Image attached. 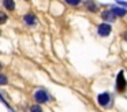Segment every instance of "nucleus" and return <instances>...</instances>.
<instances>
[{"mask_svg":"<svg viewBox=\"0 0 127 112\" xmlns=\"http://www.w3.org/2000/svg\"><path fill=\"white\" fill-rule=\"evenodd\" d=\"M109 101H111V94L108 92H104V93L97 96V103L101 107H107L109 104Z\"/></svg>","mask_w":127,"mask_h":112,"instance_id":"3","label":"nucleus"},{"mask_svg":"<svg viewBox=\"0 0 127 112\" xmlns=\"http://www.w3.org/2000/svg\"><path fill=\"white\" fill-rule=\"evenodd\" d=\"M4 7H6L7 10L12 11L15 8V3L12 1V0H4Z\"/></svg>","mask_w":127,"mask_h":112,"instance_id":"9","label":"nucleus"},{"mask_svg":"<svg viewBox=\"0 0 127 112\" xmlns=\"http://www.w3.org/2000/svg\"><path fill=\"white\" fill-rule=\"evenodd\" d=\"M67 3L72 5H77V4H79V0H67Z\"/></svg>","mask_w":127,"mask_h":112,"instance_id":"13","label":"nucleus"},{"mask_svg":"<svg viewBox=\"0 0 127 112\" xmlns=\"http://www.w3.org/2000/svg\"><path fill=\"white\" fill-rule=\"evenodd\" d=\"M0 34H1V32H0Z\"/></svg>","mask_w":127,"mask_h":112,"instance_id":"18","label":"nucleus"},{"mask_svg":"<svg viewBox=\"0 0 127 112\" xmlns=\"http://www.w3.org/2000/svg\"><path fill=\"white\" fill-rule=\"evenodd\" d=\"M34 100H36L37 103H47V101L49 100V97H48L45 90H37V92L34 93Z\"/></svg>","mask_w":127,"mask_h":112,"instance_id":"4","label":"nucleus"},{"mask_svg":"<svg viewBox=\"0 0 127 112\" xmlns=\"http://www.w3.org/2000/svg\"><path fill=\"white\" fill-rule=\"evenodd\" d=\"M25 22L28 25H36V16L33 14H26L25 15Z\"/></svg>","mask_w":127,"mask_h":112,"instance_id":"7","label":"nucleus"},{"mask_svg":"<svg viewBox=\"0 0 127 112\" xmlns=\"http://www.w3.org/2000/svg\"><path fill=\"white\" fill-rule=\"evenodd\" d=\"M6 83H7V76L0 74V85H6Z\"/></svg>","mask_w":127,"mask_h":112,"instance_id":"12","label":"nucleus"},{"mask_svg":"<svg viewBox=\"0 0 127 112\" xmlns=\"http://www.w3.org/2000/svg\"><path fill=\"white\" fill-rule=\"evenodd\" d=\"M124 38H126V41H127V32H124Z\"/></svg>","mask_w":127,"mask_h":112,"instance_id":"16","label":"nucleus"},{"mask_svg":"<svg viewBox=\"0 0 127 112\" xmlns=\"http://www.w3.org/2000/svg\"><path fill=\"white\" fill-rule=\"evenodd\" d=\"M0 70H1V63H0Z\"/></svg>","mask_w":127,"mask_h":112,"instance_id":"17","label":"nucleus"},{"mask_svg":"<svg viewBox=\"0 0 127 112\" xmlns=\"http://www.w3.org/2000/svg\"><path fill=\"white\" fill-rule=\"evenodd\" d=\"M0 101H1V103H4V104H6V105H8V104H7V101L4 100L3 97H1V94H0Z\"/></svg>","mask_w":127,"mask_h":112,"instance_id":"15","label":"nucleus"},{"mask_svg":"<svg viewBox=\"0 0 127 112\" xmlns=\"http://www.w3.org/2000/svg\"><path fill=\"white\" fill-rule=\"evenodd\" d=\"M30 112H42V109H41L40 105H32L30 107Z\"/></svg>","mask_w":127,"mask_h":112,"instance_id":"11","label":"nucleus"},{"mask_svg":"<svg viewBox=\"0 0 127 112\" xmlns=\"http://www.w3.org/2000/svg\"><path fill=\"white\" fill-rule=\"evenodd\" d=\"M126 89H127V81L124 78L123 71H119L118 76H116V90L119 93H123Z\"/></svg>","mask_w":127,"mask_h":112,"instance_id":"1","label":"nucleus"},{"mask_svg":"<svg viewBox=\"0 0 127 112\" xmlns=\"http://www.w3.org/2000/svg\"><path fill=\"white\" fill-rule=\"evenodd\" d=\"M6 22H7V15L4 12H1V11H0V25L6 23Z\"/></svg>","mask_w":127,"mask_h":112,"instance_id":"10","label":"nucleus"},{"mask_svg":"<svg viewBox=\"0 0 127 112\" xmlns=\"http://www.w3.org/2000/svg\"><path fill=\"white\" fill-rule=\"evenodd\" d=\"M111 32H112V27H111L109 23H101L98 25V29H97V33H98V36H101V37H108V36L111 34Z\"/></svg>","mask_w":127,"mask_h":112,"instance_id":"2","label":"nucleus"},{"mask_svg":"<svg viewBox=\"0 0 127 112\" xmlns=\"http://www.w3.org/2000/svg\"><path fill=\"white\" fill-rule=\"evenodd\" d=\"M111 12H112L115 16H124L127 14V10H124V8H119V7H113L112 10H111Z\"/></svg>","mask_w":127,"mask_h":112,"instance_id":"6","label":"nucleus"},{"mask_svg":"<svg viewBox=\"0 0 127 112\" xmlns=\"http://www.w3.org/2000/svg\"><path fill=\"white\" fill-rule=\"evenodd\" d=\"M101 16H102V19H104L105 22H113V21H115V18H116V16L111 12V10L109 11H104V12L101 14Z\"/></svg>","mask_w":127,"mask_h":112,"instance_id":"5","label":"nucleus"},{"mask_svg":"<svg viewBox=\"0 0 127 112\" xmlns=\"http://www.w3.org/2000/svg\"><path fill=\"white\" fill-rule=\"evenodd\" d=\"M116 4H120V5H123V7H127V3H124V1H116Z\"/></svg>","mask_w":127,"mask_h":112,"instance_id":"14","label":"nucleus"},{"mask_svg":"<svg viewBox=\"0 0 127 112\" xmlns=\"http://www.w3.org/2000/svg\"><path fill=\"white\" fill-rule=\"evenodd\" d=\"M85 5H86V8H88L90 12H96V11H97V5L94 4L93 1H86Z\"/></svg>","mask_w":127,"mask_h":112,"instance_id":"8","label":"nucleus"}]
</instances>
